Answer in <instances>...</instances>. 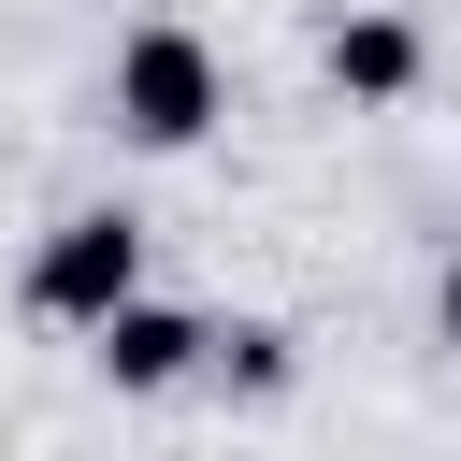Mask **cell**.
Listing matches in <instances>:
<instances>
[{
  "label": "cell",
  "mask_w": 461,
  "mask_h": 461,
  "mask_svg": "<svg viewBox=\"0 0 461 461\" xmlns=\"http://www.w3.org/2000/svg\"><path fill=\"white\" fill-rule=\"evenodd\" d=\"M101 101H115V130H130L144 158H187V144L230 115V72H216V43H202V29H130Z\"/></svg>",
  "instance_id": "cell-1"
},
{
  "label": "cell",
  "mask_w": 461,
  "mask_h": 461,
  "mask_svg": "<svg viewBox=\"0 0 461 461\" xmlns=\"http://www.w3.org/2000/svg\"><path fill=\"white\" fill-rule=\"evenodd\" d=\"M130 288H144V216H130V202L58 216V230H43V259H29V317H43V331H101Z\"/></svg>",
  "instance_id": "cell-2"
},
{
  "label": "cell",
  "mask_w": 461,
  "mask_h": 461,
  "mask_svg": "<svg viewBox=\"0 0 461 461\" xmlns=\"http://www.w3.org/2000/svg\"><path fill=\"white\" fill-rule=\"evenodd\" d=\"M202 346H216V331H202L187 303H144V288H130V303L86 331V360H101L115 389H187V375H202Z\"/></svg>",
  "instance_id": "cell-3"
},
{
  "label": "cell",
  "mask_w": 461,
  "mask_h": 461,
  "mask_svg": "<svg viewBox=\"0 0 461 461\" xmlns=\"http://www.w3.org/2000/svg\"><path fill=\"white\" fill-rule=\"evenodd\" d=\"M418 72H432V29H418V14L360 0V14L331 29V86H346V101H375V115H389V101H418Z\"/></svg>",
  "instance_id": "cell-4"
},
{
  "label": "cell",
  "mask_w": 461,
  "mask_h": 461,
  "mask_svg": "<svg viewBox=\"0 0 461 461\" xmlns=\"http://www.w3.org/2000/svg\"><path fill=\"white\" fill-rule=\"evenodd\" d=\"M202 360H216L230 389H288V331H274V317H245V331H216Z\"/></svg>",
  "instance_id": "cell-5"
},
{
  "label": "cell",
  "mask_w": 461,
  "mask_h": 461,
  "mask_svg": "<svg viewBox=\"0 0 461 461\" xmlns=\"http://www.w3.org/2000/svg\"><path fill=\"white\" fill-rule=\"evenodd\" d=\"M447 331H461V245H447Z\"/></svg>",
  "instance_id": "cell-6"
}]
</instances>
